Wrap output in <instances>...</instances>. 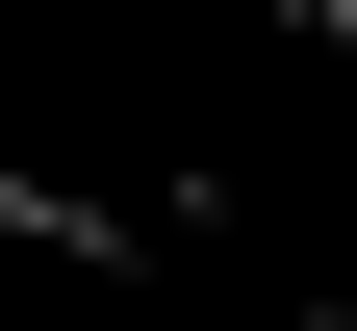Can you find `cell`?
Instances as JSON below:
<instances>
[{
    "instance_id": "obj_1",
    "label": "cell",
    "mask_w": 357,
    "mask_h": 331,
    "mask_svg": "<svg viewBox=\"0 0 357 331\" xmlns=\"http://www.w3.org/2000/svg\"><path fill=\"white\" fill-rule=\"evenodd\" d=\"M306 26H332V52H357V0H306Z\"/></svg>"
}]
</instances>
